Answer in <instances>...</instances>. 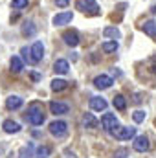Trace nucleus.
<instances>
[{
	"label": "nucleus",
	"instance_id": "nucleus-1",
	"mask_svg": "<svg viewBox=\"0 0 156 158\" xmlns=\"http://www.w3.org/2000/svg\"><path fill=\"white\" fill-rule=\"evenodd\" d=\"M48 131H50L51 136L63 138V136H66V132H68V123L63 121V119H55V121H51V123L48 125Z\"/></svg>",
	"mask_w": 156,
	"mask_h": 158
},
{
	"label": "nucleus",
	"instance_id": "nucleus-2",
	"mask_svg": "<svg viewBox=\"0 0 156 158\" xmlns=\"http://www.w3.org/2000/svg\"><path fill=\"white\" fill-rule=\"evenodd\" d=\"M26 119H28V123H31V125H42V123H44L42 109H39V105H37V103H33V105H31V109H30V110H28V114H26Z\"/></svg>",
	"mask_w": 156,
	"mask_h": 158
},
{
	"label": "nucleus",
	"instance_id": "nucleus-3",
	"mask_svg": "<svg viewBox=\"0 0 156 158\" xmlns=\"http://www.w3.org/2000/svg\"><path fill=\"white\" fill-rule=\"evenodd\" d=\"M76 7L83 13H88V15H97L99 13V6H97L96 0H77Z\"/></svg>",
	"mask_w": 156,
	"mask_h": 158
},
{
	"label": "nucleus",
	"instance_id": "nucleus-4",
	"mask_svg": "<svg viewBox=\"0 0 156 158\" xmlns=\"http://www.w3.org/2000/svg\"><path fill=\"white\" fill-rule=\"evenodd\" d=\"M110 134H114V138H117V140H130L136 136V127H119L117 125Z\"/></svg>",
	"mask_w": 156,
	"mask_h": 158
},
{
	"label": "nucleus",
	"instance_id": "nucleus-5",
	"mask_svg": "<svg viewBox=\"0 0 156 158\" xmlns=\"http://www.w3.org/2000/svg\"><path fill=\"white\" fill-rule=\"evenodd\" d=\"M117 125H119V121H117V118L114 114H110V112L103 114V118H101V127H103L105 132H112Z\"/></svg>",
	"mask_w": 156,
	"mask_h": 158
},
{
	"label": "nucleus",
	"instance_id": "nucleus-6",
	"mask_svg": "<svg viewBox=\"0 0 156 158\" xmlns=\"http://www.w3.org/2000/svg\"><path fill=\"white\" fill-rule=\"evenodd\" d=\"M42 57H44V44L37 40V42H33V46L30 48V59L33 61V63H39L42 61Z\"/></svg>",
	"mask_w": 156,
	"mask_h": 158
},
{
	"label": "nucleus",
	"instance_id": "nucleus-7",
	"mask_svg": "<svg viewBox=\"0 0 156 158\" xmlns=\"http://www.w3.org/2000/svg\"><path fill=\"white\" fill-rule=\"evenodd\" d=\"M112 85H114V79L110 77V76H107V74H101V76H97V77L94 79V86L99 88V90H107Z\"/></svg>",
	"mask_w": 156,
	"mask_h": 158
},
{
	"label": "nucleus",
	"instance_id": "nucleus-8",
	"mask_svg": "<svg viewBox=\"0 0 156 158\" xmlns=\"http://www.w3.org/2000/svg\"><path fill=\"white\" fill-rule=\"evenodd\" d=\"M50 110L55 116H63V114H68L70 112V107L66 103H63V101H51L50 103Z\"/></svg>",
	"mask_w": 156,
	"mask_h": 158
},
{
	"label": "nucleus",
	"instance_id": "nucleus-9",
	"mask_svg": "<svg viewBox=\"0 0 156 158\" xmlns=\"http://www.w3.org/2000/svg\"><path fill=\"white\" fill-rule=\"evenodd\" d=\"M132 147H134V151H138V153L149 151V138H147V136H134Z\"/></svg>",
	"mask_w": 156,
	"mask_h": 158
},
{
	"label": "nucleus",
	"instance_id": "nucleus-10",
	"mask_svg": "<svg viewBox=\"0 0 156 158\" xmlns=\"http://www.w3.org/2000/svg\"><path fill=\"white\" fill-rule=\"evenodd\" d=\"M72 19H74V15H72V11H64V13H57L55 17H53V24L55 26H64V24H68V22H72Z\"/></svg>",
	"mask_w": 156,
	"mask_h": 158
},
{
	"label": "nucleus",
	"instance_id": "nucleus-11",
	"mask_svg": "<svg viewBox=\"0 0 156 158\" xmlns=\"http://www.w3.org/2000/svg\"><path fill=\"white\" fill-rule=\"evenodd\" d=\"M107 107H109V103L105 98H92L90 99V109L96 112H103V110H107Z\"/></svg>",
	"mask_w": 156,
	"mask_h": 158
},
{
	"label": "nucleus",
	"instance_id": "nucleus-12",
	"mask_svg": "<svg viewBox=\"0 0 156 158\" xmlns=\"http://www.w3.org/2000/svg\"><path fill=\"white\" fill-rule=\"evenodd\" d=\"M63 40L68 44V46H77L79 44V33L76 30H68L63 33Z\"/></svg>",
	"mask_w": 156,
	"mask_h": 158
},
{
	"label": "nucleus",
	"instance_id": "nucleus-13",
	"mask_svg": "<svg viewBox=\"0 0 156 158\" xmlns=\"http://www.w3.org/2000/svg\"><path fill=\"white\" fill-rule=\"evenodd\" d=\"M24 105V101H22V98H18V96H9L7 99H6V107L9 109V110H17V109H20Z\"/></svg>",
	"mask_w": 156,
	"mask_h": 158
},
{
	"label": "nucleus",
	"instance_id": "nucleus-14",
	"mask_svg": "<svg viewBox=\"0 0 156 158\" xmlns=\"http://www.w3.org/2000/svg\"><path fill=\"white\" fill-rule=\"evenodd\" d=\"M53 70H55V74H68L70 64H68L66 59H57V61L53 63Z\"/></svg>",
	"mask_w": 156,
	"mask_h": 158
},
{
	"label": "nucleus",
	"instance_id": "nucleus-15",
	"mask_svg": "<svg viewBox=\"0 0 156 158\" xmlns=\"http://www.w3.org/2000/svg\"><path fill=\"white\" fill-rule=\"evenodd\" d=\"M2 127H4V131L7 132V134H15V132H20V125L17 123V121H13V119H6L4 123H2Z\"/></svg>",
	"mask_w": 156,
	"mask_h": 158
},
{
	"label": "nucleus",
	"instance_id": "nucleus-16",
	"mask_svg": "<svg viewBox=\"0 0 156 158\" xmlns=\"http://www.w3.org/2000/svg\"><path fill=\"white\" fill-rule=\"evenodd\" d=\"M142 30H143L149 37H153V39L156 37V22L154 20H147V22L142 26Z\"/></svg>",
	"mask_w": 156,
	"mask_h": 158
},
{
	"label": "nucleus",
	"instance_id": "nucleus-17",
	"mask_svg": "<svg viewBox=\"0 0 156 158\" xmlns=\"http://www.w3.org/2000/svg\"><path fill=\"white\" fill-rule=\"evenodd\" d=\"M9 66H11V72H15V74H18L22 68H24V64H22V59L20 57H11V63H9Z\"/></svg>",
	"mask_w": 156,
	"mask_h": 158
},
{
	"label": "nucleus",
	"instance_id": "nucleus-18",
	"mask_svg": "<svg viewBox=\"0 0 156 158\" xmlns=\"http://www.w3.org/2000/svg\"><path fill=\"white\" fill-rule=\"evenodd\" d=\"M103 35H105L107 39H110V37H112V39L116 40V39H119V37H121V31H119L117 28L109 26V28H105V30H103Z\"/></svg>",
	"mask_w": 156,
	"mask_h": 158
},
{
	"label": "nucleus",
	"instance_id": "nucleus-19",
	"mask_svg": "<svg viewBox=\"0 0 156 158\" xmlns=\"http://www.w3.org/2000/svg\"><path fill=\"white\" fill-rule=\"evenodd\" d=\"M83 125H84L86 129H94V127L97 125V119L94 118V114H90V112H86V114L83 116Z\"/></svg>",
	"mask_w": 156,
	"mask_h": 158
},
{
	"label": "nucleus",
	"instance_id": "nucleus-20",
	"mask_svg": "<svg viewBox=\"0 0 156 158\" xmlns=\"http://www.w3.org/2000/svg\"><path fill=\"white\" fill-rule=\"evenodd\" d=\"M50 155H51V147L50 145H39L37 153H35V158H50Z\"/></svg>",
	"mask_w": 156,
	"mask_h": 158
},
{
	"label": "nucleus",
	"instance_id": "nucleus-21",
	"mask_svg": "<svg viewBox=\"0 0 156 158\" xmlns=\"http://www.w3.org/2000/svg\"><path fill=\"white\" fill-rule=\"evenodd\" d=\"M68 86V81H64V79H53L51 81V90L53 92H61V90H64Z\"/></svg>",
	"mask_w": 156,
	"mask_h": 158
},
{
	"label": "nucleus",
	"instance_id": "nucleus-22",
	"mask_svg": "<svg viewBox=\"0 0 156 158\" xmlns=\"http://www.w3.org/2000/svg\"><path fill=\"white\" fill-rule=\"evenodd\" d=\"M117 40H107V42H103V52L105 53H114V52H117Z\"/></svg>",
	"mask_w": 156,
	"mask_h": 158
},
{
	"label": "nucleus",
	"instance_id": "nucleus-23",
	"mask_svg": "<svg viewBox=\"0 0 156 158\" xmlns=\"http://www.w3.org/2000/svg\"><path fill=\"white\" fill-rule=\"evenodd\" d=\"M31 156H33V145H31V143L24 145V147L18 151V158H31Z\"/></svg>",
	"mask_w": 156,
	"mask_h": 158
},
{
	"label": "nucleus",
	"instance_id": "nucleus-24",
	"mask_svg": "<svg viewBox=\"0 0 156 158\" xmlns=\"http://www.w3.org/2000/svg\"><path fill=\"white\" fill-rule=\"evenodd\" d=\"M114 107H116L117 110H125L127 109V101H125V98L121 94H117L116 98H114Z\"/></svg>",
	"mask_w": 156,
	"mask_h": 158
},
{
	"label": "nucleus",
	"instance_id": "nucleus-25",
	"mask_svg": "<svg viewBox=\"0 0 156 158\" xmlns=\"http://www.w3.org/2000/svg\"><path fill=\"white\" fill-rule=\"evenodd\" d=\"M35 26H33V22H26L24 26H22V33L24 35H28V37H31V35H35Z\"/></svg>",
	"mask_w": 156,
	"mask_h": 158
},
{
	"label": "nucleus",
	"instance_id": "nucleus-26",
	"mask_svg": "<svg viewBox=\"0 0 156 158\" xmlns=\"http://www.w3.org/2000/svg\"><path fill=\"white\" fill-rule=\"evenodd\" d=\"M28 6V0H13L11 2V7L13 9H22V7H26Z\"/></svg>",
	"mask_w": 156,
	"mask_h": 158
},
{
	"label": "nucleus",
	"instance_id": "nucleus-27",
	"mask_svg": "<svg viewBox=\"0 0 156 158\" xmlns=\"http://www.w3.org/2000/svg\"><path fill=\"white\" fill-rule=\"evenodd\" d=\"M132 119H134L136 123H142V121L145 119V112H143V110H136V112L132 114Z\"/></svg>",
	"mask_w": 156,
	"mask_h": 158
},
{
	"label": "nucleus",
	"instance_id": "nucleus-28",
	"mask_svg": "<svg viewBox=\"0 0 156 158\" xmlns=\"http://www.w3.org/2000/svg\"><path fill=\"white\" fill-rule=\"evenodd\" d=\"M127 155H129V149L121 147V149H117L116 153H114V158H127Z\"/></svg>",
	"mask_w": 156,
	"mask_h": 158
},
{
	"label": "nucleus",
	"instance_id": "nucleus-29",
	"mask_svg": "<svg viewBox=\"0 0 156 158\" xmlns=\"http://www.w3.org/2000/svg\"><path fill=\"white\" fill-rule=\"evenodd\" d=\"M55 4H57L59 7H66V6L70 4V0H55Z\"/></svg>",
	"mask_w": 156,
	"mask_h": 158
},
{
	"label": "nucleus",
	"instance_id": "nucleus-30",
	"mask_svg": "<svg viewBox=\"0 0 156 158\" xmlns=\"http://www.w3.org/2000/svg\"><path fill=\"white\" fill-rule=\"evenodd\" d=\"M151 70L156 74V55L154 57H151Z\"/></svg>",
	"mask_w": 156,
	"mask_h": 158
},
{
	"label": "nucleus",
	"instance_id": "nucleus-31",
	"mask_svg": "<svg viewBox=\"0 0 156 158\" xmlns=\"http://www.w3.org/2000/svg\"><path fill=\"white\" fill-rule=\"evenodd\" d=\"M31 79H33V81H39L40 76H39V74H31Z\"/></svg>",
	"mask_w": 156,
	"mask_h": 158
},
{
	"label": "nucleus",
	"instance_id": "nucleus-32",
	"mask_svg": "<svg viewBox=\"0 0 156 158\" xmlns=\"http://www.w3.org/2000/svg\"><path fill=\"white\" fill-rule=\"evenodd\" d=\"M151 11H153V13H156V6H153V7H151Z\"/></svg>",
	"mask_w": 156,
	"mask_h": 158
}]
</instances>
